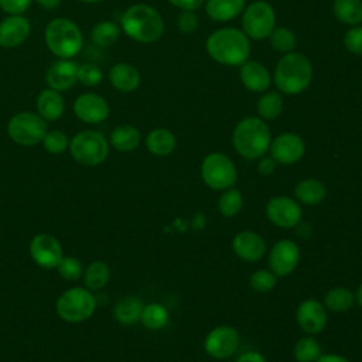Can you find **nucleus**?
<instances>
[{"mask_svg":"<svg viewBox=\"0 0 362 362\" xmlns=\"http://www.w3.org/2000/svg\"><path fill=\"white\" fill-rule=\"evenodd\" d=\"M232 250L245 262H259L266 253V242L253 230H242L233 236Z\"/></svg>","mask_w":362,"mask_h":362,"instance_id":"nucleus-18","label":"nucleus"},{"mask_svg":"<svg viewBox=\"0 0 362 362\" xmlns=\"http://www.w3.org/2000/svg\"><path fill=\"white\" fill-rule=\"evenodd\" d=\"M327 188L322 181L307 178L300 181L294 188V197L304 205H318L325 199Z\"/></svg>","mask_w":362,"mask_h":362,"instance_id":"nucleus-25","label":"nucleus"},{"mask_svg":"<svg viewBox=\"0 0 362 362\" xmlns=\"http://www.w3.org/2000/svg\"><path fill=\"white\" fill-rule=\"evenodd\" d=\"M274 10L263 0H257L247 6L242 17L243 33L253 40H263L269 37L274 30Z\"/></svg>","mask_w":362,"mask_h":362,"instance_id":"nucleus-10","label":"nucleus"},{"mask_svg":"<svg viewBox=\"0 0 362 362\" xmlns=\"http://www.w3.org/2000/svg\"><path fill=\"white\" fill-rule=\"evenodd\" d=\"M283 110V99L279 92H267L257 102V113L264 120H274Z\"/></svg>","mask_w":362,"mask_h":362,"instance_id":"nucleus-35","label":"nucleus"},{"mask_svg":"<svg viewBox=\"0 0 362 362\" xmlns=\"http://www.w3.org/2000/svg\"><path fill=\"white\" fill-rule=\"evenodd\" d=\"M55 269L58 270L59 276L65 280H78L83 272L82 263L72 256H62Z\"/></svg>","mask_w":362,"mask_h":362,"instance_id":"nucleus-40","label":"nucleus"},{"mask_svg":"<svg viewBox=\"0 0 362 362\" xmlns=\"http://www.w3.org/2000/svg\"><path fill=\"white\" fill-rule=\"evenodd\" d=\"M30 256L42 269H55L62 259L59 240L49 233H38L30 240Z\"/></svg>","mask_w":362,"mask_h":362,"instance_id":"nucleus-13","label":"nucleus"},{"mask_svg":"<svg viewBox=\"0 0 362 362\" xmlns=\"http://www.w3.org/2000/svg\"><path fill=\"white\" fill-rule=\"evenodd\" d=\"M266 216L274 226L291 229L301 222L303 209L296 199L287 195H277L266 204Z\"/></svg>","mask_w":362,"mask_h":362,"instance_id":"nucleus-12","label":"nucleus"},{"mask_svg":"<svg viewBox=\"0 0 362 362\" xmlns=\"http://www.w3.org/2000/svg\"><path fill=\"white\" fill-rule=\"evenodd\" d=\"M277 284V276L272 270H256L250 274L249 286L256 293H267Z\"/></svg>","mask_w":362,"mask_h":362,"instance_id":"nucleus-37","label":"nucleus"},{"mask_svg":"<svg viewBox=\"0 0 362 362\" xmlns=\"http://www.w3.org/2000/svg\"><path fill=\"white\" fill-rule=\"evenodd\" d=\"M270 157L279 164H294L301 160L305 153V144L300 134L297 133H281L270 141Z\"/></svg>","mask_w":362,"mask_h":362,"instance_id":"nucleus-16","label":"nucleus"},{"mask_svg":"<svg viewBox=\"0 0 362 362\" xmlns=\"http://www.w3.org/2000/svg\"><path fill=\"white\" fill-rule=\"evenodd\" d=\"M79 1L88 3V4H93V3H99V1H102V0H79Z\"/></svg>","mask_w":362,"mask_h":362,"instance_id":"nucleus-51","label":"nucleus"},{"mask_svg":"<svg viewBox=\"0 0 362 362\" xmlns=\"http://www.w3.org/2000/svg\"><path fill=\"white\" fill-rule=\"evenodd\" d=\"M109 277H110V269H109L107 263L102 262V260H96V262L90 263L83 273L85 286L90 291L103 288L106 286V283L109 281Z\"/></svg>","mask_w":362,"mask_h":362,"instance_id":"nucleus-32","label":"nucleus"},{"mask_svg":"<svg viewBox=\"0 0 362 362\" xmlns=\"http://www.w3.org/2000/svg\"><path fill=\"white\" fill-rule=\"evenodd\" d=\"M30 21L23 14H11L0 23V47L14 48L30 35Z\"/></svg>","mask_w":362,"mask_h":362,"instance_id":"nucleus-19","label":"nucleus"},{"mask_svg":"<svg viewBox=\"0 0 362 362\" xmlns=\"http://www.w3.org/2000/svg\"><path fill=\"white\" fill-rule=\"evenodd\" d=\"M44 38L48 49L54 55L66 59L75 57L83 44L79 27L72 20L64 17L54 18L47 24Z\"/></svg>","mask_w":362,"mask_h":362,"instance_id":"nucleus-5","label":"nucleus"},{"mask_svg":"<svg viewBox=\"0 0 362 362\" xmlns=\"http://www.w3.org/2000/svg\"><path fill=\"white\" fill-rule=\"evenodd\" d=\"M293 354L297 362H315L322 352L320 342L313 335H305L294 344Z\"/></svg>","mask_w":362,"mask_h":362,"instance_id":"nucleus-34","label":"nucleus"},{"mask_svg":"<svg viewBox=\"0 0 362 362\" xmlns=\"http://www.w3.org/2000/svg\"><path fill=\"white\" fill-rule=\"evenodd\" d=\"M143 307L144 304L140 298L129 296L116 303L113 314L117 322H120L122 325H133L140 321Z\"/></svg>","mask_w":362,"mask_h":362,"instance_id":"nucleus-28","label":"nucleus"},{"mask_svg":"<svg viewBox=\"0 0 362 362\" xmlns=\"http://www.w3.org/2000/svg\"><path fill=\"white\" fill-rule=\"evenodd\" d=\"M75 116L85 123H100L109 116V105L98 93L86 92L79 95L74 102Z\"/></svg>","mask_w":362,"mask_h":362,"instance_id":"nucleus-17","label":"nucleus"},{"mask_svg":"<svg viewBox=\"0 0 362 362\" xmlns=\"http://www.w3.org/2000/svg\"><path fill=\"white\" fill-rule=\"evenodd\" d=\"M344 44L349 52L362 55V25L348 30L344 37Z\"/></svg>","mask_w":362,"mask_h":362,"instance_id":"nucleus-42","label":"nucleus"},{"mask_svg":"<svg viewBox=\"0 0 362 362\" xmlns=\"http://www.w3.org/2000/svg\"><path fill=\"white\" fill-rule=\"evenodd\" d=\"M355 301L359 304V307L362 308V283L359 284V287L356 288V293H355Z\"/></svg>","mask_w":362,"mask_h":362,"instance_id":"nucleus-50","label":"nucleus"},{"mask_svg":"<svg viewBox=\"0 0 362 362\" xmlns=\"http://www.w3.org/2000/svg\"><path fill=\"white\" fill-rule=\"evenodd\" d=\"M246 0H208L206 14L215 21H228L235 18L245 7Z\"/></svg>","mask_w":362,"mask_h":362,"instance_id":"nucleus-26","label":"nucleus"},{"mask_svg":"<svg viewBox=\"0 0 362 362\" xmlns=\"http://www.w3.org/2000/svg\"><path fill=\"white\" fill-rule=\"evenodd\" d=\"M45 82L48 88L58 92L72 88L78 82V65L72 59L59 58L48 68Z\"/></svg>","mask_w":362,"mask_h":362,"instance_id":"nucleus-20","label":"nucleus"},{"mask_svg":"<svg viewBox=\"0 0 362 362\" xmlns=\"http://www.w3.org/2000/svg\"><path fill=\"white\" fill-rule=\"evenodd\" d=\"M170 315L167 308L160 303H148L143 307L140 321L141 324L153 331L161 329L168 324Z\"/></svg>","mask_w":362,"mask_h":362,"instance_id":"nucleus-31","label":"nucleus"},{"mask_svg":"<svg viewBox=\"0 0 362 362\" xmlns=\"http://www.w3.org/2000/svg\"><path fill=\"white\" fill-rule=\"evenodd\" d=\"M102 71L95 64H83L78 66V82L85 86H96L102 81Z\"/></svg>","mask_w":362,"mask_h":362,"instance_id":"nucleus-41","label":"nucleus"},{"mask_svg":"<svg viewBox=\"0 0 362 362\" xmlns=\"http://www.w3.org/2000/svg\"><path fill=\"white\" fill-rule=\"evenodd\" d=\"M270 129L263 119L245 117L233 129L232 144L238 154L255 160L266 154L270 147Z\"/></svg>","mask_w":362,"mask_h":362,"instance_id":"nucleus-2","label":"nucleus"},{"mask_svg":"<svg viewBox=\"0 0 362 362\" xmlns=\"http://www.w3.org/2000/svg\"><path fill=\"white\" fill-rule=\"evenodd\" d=\"M209 57L223 65H242L250 54L247 35L238 28H219L206 40Z\"/></svg>","mask_w":362,"mask_h":362,"instance_id":"nucleus-1","label":"nucleus"},{"mask_svg":"<svg viewBox=\"0 0 362 362\" xmlns=\"http://www.w3.org/2000/svg\"><path fill=\"white\" fill-rule=\"evenodd\" d=\"M41 143L44 148L51 154H62L69 147V140L66 134L61 130L47 132Z\"/></svg>","mask_w":362,"mask_h":362,"instance_id":"nucleus-39","label":"nucleus"},{"mask_svg":"<svg viewBox=\"0 0 362 362\" xmlns=\"http://www.w3.org/2000/svg\"><path fill=\"white\" fill-rule=\"evenodd\" d=\"M31 3L33 0H0V8L8 16L23 14L31 6Z\"/></svg>","mask_w":362,"mask_h":362,"instance_id":"nucleus-44","label":"nucleus"},{"mask_svg":"<svg viewBox=\"0 0 362 362\" xmlns=\"http://www.w3.org/2000/svg\"><path fill=\"white\" fill-rule=\"evenodd\" d=\"M315 362H349V361L339 354H321Z\"/></svg>","mask_w":362,"mask_h":362,"instance_id":"nucleus-48","label":"nucleus"},{"mask_svg":"<svg viewBox=\"0 0 362 362\" xmlns=\"http://www.w3.org/2000/svg\"><path fill=\"white\" fill-rule=\"evenodd\" d=\"M270 44L279 52H290L296 47V35L286 27H279L272 31Z\"/></svg>","mask_w":362,"mask_h":362,"instance_id":"nucleus-38","label":"nucleus"},{"mask_svg":"<svg viewBox=\"0 0 362 362\" xmlns=\"http://www.w3.org/2000/svg\"><path fill=\"white\" fill-rule=\"evenodd\" d=\"M313 78L310 59L300 52H287L280 58L274 71V83L283 93L297 95L304 92Z\"/></svg>","mask_w":362,"mask_h":362,"instance_id":"nucleus-4","label":"nucleus"},{"mask_svg":"<svg viewBox=\"0 0 362 362\" xmlns=\"http://www.w3.org/2000/svg\"><path fill=\"white\" fill-rule=\"evenodd\" d=\"M177 24L182 34H192L198 28V16L194 10H182L178 16Z\"/></svg>","mask_w":362,"mask_h":362,"instance_id":"nucleus-43","label":"nucleus"},{"mask_svg":"<svg viewBox=\"0 0 362 362\" xmlns=\"http://www.w3.org/2000/svg\"><path fill=\"white\" fill-rule=\"evenodd\" d=\"M355 304V293L348 287H332L324 296V307L332 313H346Z\"/></svg>","mask_w":362,"mask_h":362,"instance_id":"nucleus-29","label":"nucleus"},{"mask_svg":"<svg viewBox=\"0 0 362 362\" xmlns=\"http://www.w3.org/2000/svg\"><path fill=\"white\" fill-rule=\"evenodd\" d=\"M47 132V122L38 113L33 112L16 113L7 123L8 137L20 146L41 143Z\"/></svg>","mask_w":362,"mask_h":362,"instance_id":"nucleus-9","label":"nucleus"},{"mask_svg":"<svg viewBox=\"0 0 362 362\" xmlns=\"http://www.w3.org/2000/svg\"><path fill=\"white\" fill-rule=\"evenodd\" d=\"M296 321L301 331L308 335H315L327 327L328 315L322 303L315 298L303 300L296 310Z\"/></svg>","mask_w":362,"mask_h":362,"instance_id":"nucleus-15","label":"nucleus"},{"mask_svg":"<svg viewBox=\"0 0 362 362\" xmlns=\"http://www.w3.org/2000/svg\"><path fill=\"white\" fill-rule=\"evenodd\" d=\"M242 206H243V197L240 191L233 187L225 189L218 199V209L226 218H232L238 215Z\"/></svg>","mask_w":362,"mask_h":362,"instance_id":"nucleus-36","label":"nucleus"},{"mask_svg":"<svg viewBox=\"0 0 362 362\" xmlns=\"http://www.w3.org/2000/svg\"><path fill=\"white\" fill-rule=\"evenodd\" d=\"M267 260L270 270L277 277L288 276L300 262V247L290 239H281L273 245Z\"/></svg>","mask_w":362,"mask_h":362,"instance_id":"nucleus-14","label":"nucleus"},{"mask_svg":"<svg viewBox=\"0 0 362 362\" xmlns=\"http://www.w3.org/2000/svg\"><path fill=\"white\" fill-rule=\"evenodd\" d=\"M177 140L175 136L164 127L153 129L146 137V147L147 150L158 157H164L171 154L175 150Z\"/></svg>","mask_w":362,"mask_h":362,"instance_id":"nucleus-24","label":"nucleus"},{"mask_svg":"<svg viewBox=\"0 0 362 362\" xmlns=\"http://www.w3.org/2000/svg\"><path fill=\"white\" fill-rule=\"evenodd\" d=\"M69 151L74 160L82 165H99L109 154V143L96 130H82L69 140Z\"/></svg>","mask_w":362,"mask_h":362,"instance_id":"nucleus-6","label":"nucleus"},{"mask_svg":"<svg viewBox=\"0 0 362 362\" xmlns=\"http://www.w3.org/2000/svg\"><path fill=\"white\" fill-rule=\"evenodd\" d=\"M65 110V103L62 95L51 88H47L40 92L37 98V112L47 120H58Z\"/></svg>","mask_w":362,"mask_h":362,"instance_id":"nucleus-23","label":"nucleus"},{"mask_svg":"<svg viewBox=\"0 0 362 362\" xmlns=\"http://www.w3.org/2000/svg\"><path fill=\"white\" fill-rule=\"evenodd\" d=\"M35 3L42 7V8H47V10H52L55 7L59 6L61 0H35Z\"/></svg>","mask_w":362,"mask_h":362,"instance_id":"nucleus-49","label":"nucleus"},{"mask_svg":"<svg viewBox=\"0 0 362 362\" xmlns=\"http://www.w3.org/2000/svg\"><path fill=\"white\" fill-rule=\"evenodd\" d=\"M332 11L342 24L358 25L362 23V0H335Z\"/></svg>","mask_w":362,"mask_h":362,"instance_id":"nucleus-30","label":"nucleus"},{"mask_svg":"<svg viewBox=\"0 0 362 362\" xmlns=\"http://www.w3.org/2000/svg\"><path fill=\"white\" fill-rule=\"evenodd\" d=\"M240 342V335L236 328L230 325H219L211 329L204 341V349L208 356L216 361L230 358Z\"/></svg>","mask_w":362,"mask_h":362,"instance_id":"nucleus-11","label":"nucleus"},{"mask_svg":"<svg viewBox=\"0 0 362 362\" xmlns=\"http://www.w3.org/2000/svg\"><path fill=\"white\" fill-rule=\"evenodd\" d=\"M276 161L273 157H266V156H262L259 163H257V171L262 174V175H272L276 170Z\"/></svg>","mask_w":362,"mask_h":362,"instance_id":"nucleus-45","label":"nucleus"},{"mask_svg":"<svg viewBox=\"0 0 362 362\" xmlns=\"http://www.w3.org/2000/svg\"><path fill=\"white\" fill-rule=\"evenodd\" d=\"M240 81L252 92H263L270 86L269 71L256 61H246L240 65Z\"/></svg>","mask_w":362,"mask_h":362,"instance_id":"nucleus-21","label":"nucleus"},{"mask_svg":"<svg viewBox=\"0 0 362 362\" xmlns=\"http://www.w3.org/2000/svg\"><path fill=\"white\" fill-rule=\"evenodd\" d=\"M120 35V28L116 23L113 21H99L98 24H95V27L90 31V38L93 41L95 45L102 47V48H107L112 44H115L117 41Z\"/></svg>","mask_w":362,"mask_h":362,"instance_id":"nucleus-33","label":"nucleus"},{"mask_svg":"<svg viewBox=\"0 0 362 362\" xmlns=\"http://www.w3.org/2000/svg\"><path fill=\"white\" fill-rule=\"evenodd\" d=\"M201 177L209 188L225 191L236 184L238 171L226 154L211 153L201 163Z\"/></svg>","mask_w":362,"mask_h":362,"instance_id":"nucleus-8","label":"nucleus"},{"mask_svg":"<svg viewBox=\"0 0 362 362\" xmlns=\"http://www.w3.org/2000/svg\"><path fill=\"white\" fill-rule=\"evenodd\" d=\"M109 81L112 86L119 92L129 93L139 88L140 74L133 65L119 62L109 69Z\"/></svg>","mask_w":362,"mask_h":362,"instance_id":"nucleus-22","label":"nucleus"},{"mask_svg":"<svg viewBox=\"0 0 362 362\" xmlns=\"http://www.w3.org/2000/svg\"><path fill=\"white\" fill-rule=\"evenodd\" d=\"M167 1L182 10H195L204 3V0H167Z\"/></svg>","mask_w":362,"mask_h":362,"instance_id":"nucleus-47","label":"nucleus"},{"mask_svg":"<svg viewBox=\"0 0 362 362\" xmlns=\"http://www.w3.org/2000/svg\"><path fill=\"white\" fill-rule=\"evenodd\" d=\"M96 308V300L90 290L72 287L64 291L57 303L55 310L61 320L66 322H82L92 317Z\"/></svg>","mask_w":362,"mask_h":362,"instance_id":"nucleus-7","label":"nucleus"},{"mask_svg":"<svg viewBox=\"0 0 362 362\" xmlns=\"http://www.w3.org/2000/svg\"><path fill=\"white\" fill-rule=\"evenodd\" d=\"M122 28L139 42H154L164 31V21L160 13L148 4H133L122 16Z\"/></svg>","mask_w":362,"mask_h":362,"instance_id":"nucleus-3","label":"nucleus"},{"mask_svg":"<svg viewBox=\"0 0 362 362\" xmlns=\"http://www.w3.org/2000/svg\"><path fill=\"white\" fill-rule=\"evenodd\" d=\"M109 143L117 151H133L140 144V132L130 124H120L110 133Z\"/></svg>","mask_w":362,"mask_h":362,"instance_id":"nucleus-27","label":"nucleus"},{"mask_svg":"<svg viewBox=\"0 0 362 362\" xmlns=\"http://www.w3.org/2000/svg\"><path fill=\"white\" fill-rule=\"evenodd\" d=\"M235 362H267V361L263 356V354H260L257 351H246V352L240 354Z\"/></svg>","mask_w":362,"mask_h":362,"instance_id":"nucleus-46","label":"nucleus"}]
</instances>
